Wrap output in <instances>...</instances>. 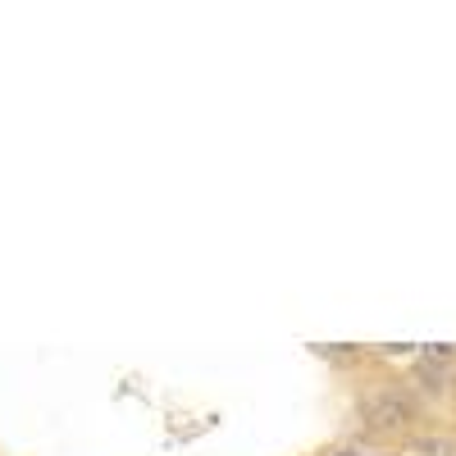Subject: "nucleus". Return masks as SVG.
<instances>
[{
    "mask_svg": "<svg viewBox=\"0 0 456 456\" xmlns=\"http://www.w3.org/2000/svg\"><path fill=\"white\" fill-rule=\"evenodd\" d=\"M361 420L374 438H402V434H415L420 402H415V393H406L397 384H384V388L361 397Z\"/></svg>",
    "mask_w": 456,
    "mask_h": 456,
    "instance_id": "1",
    "label": "nucleus"
},
{
    "mask_svg": "<svg viewBox=\"0 0 456 456\" xmlns=\"http://www.w3.org/2000/svg\"><path fill=\"white\" fill-rule=\"evenodd\" d=\"M406 452H411V456H452L456 443L443 438V434H411V438H406Z\"/></svg>",
    "mask_w": 456,
    "mask_h": 456,
    "instance_id": "2",
    "label": "nucleus"
},
{
    "mask_svg": "<svg viewBox=\"0 0 456 456\" xmlns=\"http://www.w3.org/2000/svg\"><path fill=\"white\" fill-rule=\"evenodd\" d=\"M411 379H415V388H420V393H434V397H443V393H447V370H438V365L415 361Z\"/></svg>",
    "mask_w": 456,
    "mask_h": 456,
    "instance_id": "3",
    "label": "nucleus"
},
{
    "mask_svg": "<svg viewBox=\"0 0 456 456\" xmlns=\"http://www.w3.org/2000/svg\"><path fill=\"white\" fill-rule=\"evenodd\" d=\"M420 361H425V365H438V370H447V365L456 361V347H447V342H425Z\"/></svg>",
    "mask_w": 456,
    "mask_h": 456,
    "instance_id": "4",
    "label": "nucleus"
},
{
    "mask_svg": "<svg viewBox=\"0 0 456 456\" xmlns=\"http://www.w3.org/2000/svg\"><path fill=\"white\" fill-rule=\"evenodd\" d=\"M324 456H361V447H352V443H342V447H329Z\"/></svg>",
    "mask_w": 456,
    "mask_h": 456,
    "instance_id": "5",
    "label": "nucleus"
}]
</instances>
